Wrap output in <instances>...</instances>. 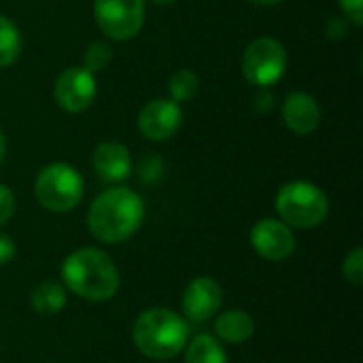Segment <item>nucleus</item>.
Here are the masks:
<instances>
[{"instance_id": "obj_17", "label": "nucleus", "mask_w": 363, "mask_h": 363, "mask_svg": "<svg viewBox=\"0 0 363 363\" xmlns=\"http://www.w3.org/2000/svg\"><path fill=\"white\" fill-rule=\"evenodd\" d=\"M21 49H23V40L17 23L11 17L0 15V68L13 66L19 60Z\"/></svg>"}, {"instance_id": "obj_26", "label": "nucleus", "mask_w": 363, "mask_h": 363, "mask_svg": "<svg viewBox=\"0 0 363 363\" xmlns=\"http://www.w3.org/2000/svg\"><path fill=\"white\" fill-rule=\"evenodd\" d=\"M345 34H347V21L340 19V17L330 19V23H328V36H332V38H342Z\"/></svg>"}, {"instance_id": "obj_3", "label": "nucleus", "mask_w": 363, "mask_h": 363, "mask_svg": "<svg viewBox=\"0 0 363 363\" xmlns=\"http://www.w3.org/2000/svg\"><path fill=\"white\" fill-rule=\"evenodd\" d=\"M132 338L145 357L168 362L187 347L189 323L170 308H149L136 319Z\"/></svg>"}, {"instance_id": "obj_22", "label": "nucleus", "mask_w": 363, "mask_h": 363, "mask_svg": "<svg viewBox=\"0 0 363 363\" xmlns=\"http://www.w3.org/2000/svg\"><path fill=\"white\" fill-rule=\"evenodd\" d=\"M15 215V196L6 185H0V228L11 221Z\"/></svg>"}, {"instance_id": "obj_13", "label": "nucleus", "mask_w": 363, "mask_h": 363, "mask_svg": "<svg viewBox=\"0 0 363 363\" xmlns=\"http://www.w3.org/2000/svg\"><path fill=\"white\" fill-rule=\"evenodd\" d=\"M91 164L102 183H121L132 172V157L128 147L115 140L100 143L91 155Z\"/></svg>"}, {"instance_id": "obj_7", "label": "nucleus", "mask_w": 363, "mask_h": 363, "mask_svg": "<svg viewBox=\"0 0 363 363\" xmlns=\"http://www.w3.org/2000/svg\"><path fill=\"white\" fill-rule=\"evenodd\" d=\"M94 19L108 38L130 40L145 23V0H94Z\"/></svg>"}, {"instance_id": "obj_24", "label": "nucleus", "mask_w": 363, "mask_h": 363, "mask_svg": "<svg viewBox=\"0 0 363 363\" xmlns=\"http://www.w3.org/2000/svg\"><path fill=\"white\" fill-rule=\"evenodd\" d=\"M15 257V242L9 234L0 232V266L9 264Z\"/></svg>"}, {"instance_id": "obj_12", "label": "nucleus", "mask_w": 363, "mask_h": 363, "mask_svg": "<svg viewBox=\"0 0 363 363\" xmlns=\"http://www.w3.org/2000/svg\"><path fill=\"white\" fill-rule=\"evenodd\" d=\"M283 121L294 134L308 136L321 123V106L311 94L291 91L283 102Z\"/></svg>"}, {"instance_id": "obj_8", "label": "nucleus", "mask_w": 363, "mask_h": 363, "mask_svg": "<svg viewBox=\"0 0 363 363\" xmlns=\"http://www.w3.org/2000/svg\"><path fill=\"white\" fill-rule=\"evenodd\" d=\"M98 83L94 72L85 70L83 66L66 68L53 83V100L55 104L72 115L85 113L96 100Z\"/></svg>"}, {"instance_id": "obj_2", "label": "nucleus", "mask_w": 363, "mask_h": 363, "mask_svg": "<svg viewBox=\"0 0 363 363\" xmlns=\"http://www.w3.org/2000/svg\"><path fill=\"white\" fill-rule=\"evenodd\" d=\"M64 285L87 302H106L119 289V270L100 249H77L62 264Z\"/></svg>"}, {"instance_id": "obj_6", "label": "nucleus", "mask_w": 363, "mask_h": 363, "mask_svg": "<svg viewBox=\"0 0 363 363\" xmlns=\"http://www.w3.org/2000/svg\"><path fill=\"white\" fill-rule=\"evenodd\" d=\"M287 70V51L272 36L255 38L242 53V74L251 85L270 87L283 79Z\"/></svg>"}, {"instance_id": "obj_18", "label": "nucleus", "mask_w": 363, "mask_h": 363, "mask_svg": "<svg viewBox=\"0 0 363 363\" xmlns=\"http://www.w3.org/2000/svg\"><path fill=\"white\" fill-rule=\"evenodd\" d=\"M198 87H200L198 74L194 70H187V68L177 70L170 77V81H168L170 100H174V102H187V100H191L198 94Z\"/></svg>"}, {"instance_id": "obj_5", "label": "nucleus", "mask_w": 363, "mask_h": 363, "mask_svg": "<svg viewBox=\"0 0 363 363\" xmlns=\"http://www.w3.org/2000/svg\"><path fill=\"white\" fill-rule=\"evenodd\" d=\"M85 191L83 177L77 168L64 162H53L45 166L34 181V196L43 208L49 213H68L72 211Z\"/></svg>"}, {"instance_id": "obj_10", "label": "nucleus", "mask_w": 363, "mask_h": 363, "mask_svg": "<svg viewBox=\"0 0 363 363\" xmlns=\"http://www.w3.org/2000/svg\"><path fill=\"white\" fill-rule=\"evenodd\" d=\"M251 247L268 262H283L296 251V236L287 223L279 219H262L251 230Z\"/></svg>"}, {"instance_id": "obj_9", "label": "nucleus", "mask_w": 363, "mask_h": 363, "mask_svg": "<svg viewBox=\"0 0 363 363\" xmlns=\"http://www.w3.org/2000/svg\"><path fill=\"white\" fill-rule=\"evenodd\" d=\"M183 125V111L179 106V102L174 100H166V98H155L149 100L136 119V128L138 132L147 138V140H168L172 138Z\"/></svg>"}, {"instance_id": "obj_19", "label": "nucleus", "mask_w": 363, "mask_h": 363, "mask_svg": "<svg viewBox=\"0 0 363 363\" xmlns=\"http://www.w3.org/2000/svg\"><path fill=\"white\" fill-rule=\"evenodd\" d=\"M111 57H113L111 47H108L104 40H94V43H89V47L85 49L83 68L89 70V72H98V70H102V68L111 62Z\"/></svg>"}, {"instance_id": "obj_25", "label": "nucleus", "mask_w": 363, "mask_h": 363, "mask_svg": "<svg viewBox=\"0 0 363 363\" xmlns=\"http://www.w3.org/2000/svg\"><path fill=\"white\" fill-rule=\"evenodd\" d=\"M272 94H270V89L268 87H259V91H257V96H255V108L259 111V113H268L274 104H272Z\"/></svg>"}, {"instance_id": "obj_11", "label": "nucleus", "mask_w": 363, "mask_h": 363, "mask_svg": "<svg viewBox=\"0 0 363 363\" xmlns=\"http://www.w3.org/2000/svg\"><path fill=\"white\" fill-rule=\"evenodd\" d=\"M223 302L221 285L211 277L194 279L183 294V315L187 323H204L217 315Z\"/></svg>"}, {"instance_id": "obj_28", "label": "nucleus", "mask_w": 363, "mask_h": 363, "mask_svg": "<svg viewBox=\"0 0 363 363\" xmlns=\"http://www.w3.org/2000/svg\"><path fill=\"white\" fill-rule=\"evenodd\" d=\"M253 4H264V6H270V4H279L283 0H251Z\"/></svg>"}, {"instance_id": "obj_15", "label": "nucleus", "mask_w": 363, "mask_h": 363, "mask_svg": "<svg viewBox=\"0 0 363 363\" xmlns=\"http://www.w3.org/2000/svg\"><path fill=\"white\" fill-rule=\"evenodd\" d=\"M66 306V289L57 281H45L40 283L32 294V308L36 315L53 317L62 313Z\"/></svg>"}, {"instance_id": "obj_27", "label": "nucleus", "mask_w": 363, "mask_h": 363, "mask_svg": "<svg viewBox=\"0 0 363 363\" xmlns=\"http://www.w3.org/2000/svg\"><path fill=\"white\" fill-rule=\"evenodd\" d=\"M4 155H6V138H4V134H2V130H0V166H2V162H4Z\"/></svg>"}, {"instance_id": "obj_1", "label": "nucleus", "mask_w": 363, "mask_h": 363, "mask_svg": "<svg viewBox=\"0 0 363 363\" xmlns=\"http://www.w3.org/2000/svg\"><path fill=\"white\" fill-rule=\"evenodd\" d=\"M145 219L140 196L123 185L102 191L89 206L87 230L104 245H119L132 238Z\"/></svg>"}, {"instance_id": "obj_4", "label": "nucleus", "mask_w": 363, "mask_h": 363, "mask_svg": "<svg viewBox=\"0 0 363 363\" xmlns=\"http://www.w3.org/2000/svg\"><path fill=\"white\" fill-rule=\"evenodd\" d=\"M277 213L289 228L313 230L328 219L330 200L321 187L308 181H291L283 185L274 200Z\"/></svg>"}, {"instance_id": "obj_14", "label": "nucleus", "mask_w": 363, "mask_h": 363, "mask_svg": "<svg viewBox=\"0 0 363 363\" xmlns=\"http://www.w3.org/2000/svg\"><path fill=\"white\" fill-rule=\"evenodd\" d=\"M255 332V323L245 311H225L215 319V334L232 345L249 340Z\"/></svg>"}, {"instance_id": "obj_16", "label": "nucleus", "mask_w": 363, "mask_h": 363, "mask_svg": "<svg viewBox=\"0 0 363 363\" xmlns=\"http://www.w3.org/2000/svg\"><path fill=\"white\" fill-rule=\"evenodd\" d=\"M185 363H228L225 349L211 334H198L187 345Z\"/></svg>"}, {"instance_id": "obj_23", "label": "nucleus", "mask_w": 363, "mask_h": 363, "mask_svg": "<svg viewBox=\"0 0 363 363\" xmlns=\"http://www.w3.org/2000/svg\"><path fill=\"white\" fill-rule=\"evenodd\" d=\"M342 13L347 15V19H351L355 26L363 23V0H338Z\"/></svg>"}, {"instance_id": "obj_20", "label": "nucleus", "mask_w": 363, "mask_h": 363, "mask_svg": "<svg viewBox=\"0 0 363 363\" xmlns=\"http://www.w3.org/2000/svg\"><path fill=\"white\" fill-rule=\"evenodd\" d=\"M342 274L349 283L353 285H362L363 283V249L362 247H355L347 257H345V264H342Z\"/></svg>"}, {"instance_id": "obj_21", "label": "nucleus", "mask_w": 363, "mask_h": 363, "mask_svg": "<svg viewBox=\"0 0 363 363\" xmlns=\"http://www.w3.org/2000/svg\"><path fill=\"white\" fill-rule=\"evenodd\" d=\"M164 177V160L160 155H145L138 164V179L145 183H157Z\"/></svg>"}, {"instance_id": "obj_29", "label": "nucleus", "mask_w": 363, "mask_h": 363, "mask_svg": "<svg viewBox=\"0 0 363 363\" xmlns=\"http://www.w3.org/2000/svg\"><path fill=\"white\" fill-rule=\"evenodd\" d=\"M153 4H172L174 0H151Z\"/></svg>"}]
</instances>
